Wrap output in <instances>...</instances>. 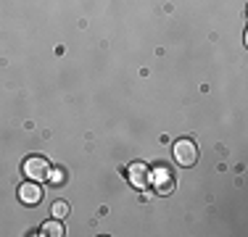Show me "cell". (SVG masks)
Segmentation results:
<instances>
[{
  "label": "cell",
  "instance_id": "cell-3",
  "mask_svg": "<svg viewBox=\"0 0 248 237\" xmlns=\"http://www.w3.org/2000/svg\"><path fill=\"white\" fill-rule=\"evenodd\" d=\"M19 200L24 206H37L40 200H43V187L37 185V182H27V185H21L19 187Z\"/></svg>",
  "mask_w": 248,
  "mask_h": 237
},
{
  "label": "cell",
  "instance_id": "cell-1",
  "mask_svg": "<svg viewBox=\"0 0 248 237\" xmlns=\"http://www.w3.org/2000/svg\"><path fill=\"white\" fill-rule=\"evenodd\" d=\"M24 174L34 182H43V179L50 177V163L45 161L43 156H29L24 161Z\"/></svg>",
  "mask_w": 248,
  "mask_h": 237
},
{
  "label": "cell",
  "instance_id": "cell-6",
  "mask_svg": "<svg viewBox=\"0 0 248 237\" xmlns=\"http://www.w3.org/2000/svg\"><path fill=\"white\" fill-rule=\"evenodd\" d=\"M69 213V203H63V200H58L56 206H53V216L56 219H63Z\"/></svg>",
  "mask_w": 248,
  "mask_h": 237
},
{
  "label": "cell",
  "instance_id": "cell-2",
  "mask_svg": "<svg viewBox=\"0 0 248 237\" xmlns=\"http://www.w3.org/2000/svg\"><path fill=\"white\" fill-rule=\"evenodd\" d=\"M174 158L180 166H193L198 161V148L193 140H180L174 142Z\"/></svg>",
  "mask_w": 248,
  "mask_h": 237
},
{
  "label": "cell",
  "instance_id": "cell-4",
  "mask_svg": "<svg viewBox=\"0 0 248 237\" xmlns=\"http://www.w3.org/2000/svg\"><path fill=\"white\" fill-rule=\"evenodd\" d=\"M129 182H132L135 187H148L151 169L145 163H132V166H129Z\"/></svg>",
  "mask_w": 248,
  "mask_h": 237
},
{
  "label": "cell",
  "instance_id": "cell-5",
  "mask_svg": "<svg viewBox=\"0 0 248 237\" xmlns=\"http://www.w3.org/2000/svg\"><path fill=\"white\" fill-rule=\"evenodd\" d=\"M43 232L50 235V237H61L63 232H66V229H63V224H58V222H48V224L43 227Z\"/></svg>",
  "mask_w": 248,
  "mask_h": 237
}]
</instances>
